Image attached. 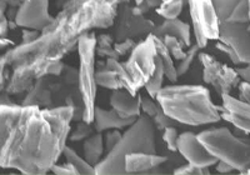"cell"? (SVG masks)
Returning <instances> with one entry per match:
<instances>
[{
	"label": "cell",
	"mask_w": 250,
	"mask_h": 175,
	"mask_svg": "<svg viewBox=\"0 0 250 175\" xmlns=\"http://www.w3.org/2000/svg\"><path fill=\"white\" fill-rule=\"evenodd\" d=\"M73 122L70 105H0V168L45 175L62 155Z\"/></svg>",
	"instance_id": "obj_1"
},
{
	"label": "cell",
	"mask_w": 250,
	"mask_h": 175,
	"mask_svg": "<svg viewBox=\"0 0 250 175\" xmlns=\"http://www.w3.org/2000/svg\"><path fill=\"white\" fill-rule=\"evenodd\" d=\"M126 1L130 0H68L38 39L4 54L13 70V84L28 90L38 79L54 74L55 60L77 48L78 40L86 33L113 26L119 6Z\"/></svg>",
	"instance_id": "obj_2"
},
{
	"label": "cell",
	"mask_w": 250,
	"mask_h": 175,
	"mask_svg": "<svg viewBox=\"0 0 250 175\" xmlns=\"http://www.w3.org/2000/svg\"><path fill=\"white\" fill-rule=\"evenodd\" d=\"M155 99L164 113L180 124L200 127L222 120L219 105L214 104L210 91L203 85L163 87Z\"/></svg>",
	"instance_id": "obj_3"
},
{
	"label": "cell",
	"mask_w": 250,
	"mask_h": 175,
	"mask_svg": "<svg viewBox=\"0 0 250 175\" xmlns=\"http://www.w3.org/2000/svg\"><path fill=\"white\" fill-rule=\"evenodd\" d=\"M156 153L155 125L145 114L125 129L117 145L95 167V175L126 174L124 168L125 156L133 153Z\"/></svg>",
	"instance_id": "obj_4"
},
{
	"label": "cell",
	"mask_w": 250,
	"mask_h": 175,
	"mask_svg": "<svg viewBox=\"0 0 250 175\" xmlns=\"http://www.w3.org/2000/svg\"><path fill=\"white\" fill-rule=\"evenodd\" d=\"M219 19V39L250 64V20L248 0H213Z\"/></svg>",
	"instance_id": "obj_5"
},
{
	"label": "cell",
	"mask_w": 250,
	"mask_h": 175,
	"mask_svg": "<svg viewBox=\"0 0 250 175\" xmlns=\"http://www.w3.org/2000/svg\"><path fill=\"white\" fill-rule=\"evenodd\" d=\"M198 138L218 161L229 164L245 174L250 168V139L236 136L228 128H214L200 131Z\"/></svg>",
	"instance_id": "obj_6"
},
{
	"label": "cell",
	"mask_w": 250,
	"mask_h": 175,
	"mask_svg": "<svg viewBox=\"0 0 250 175\" xmlns=\"http://www.w3.org/2000/svg\"><path fill=\"white\" fill-rule=\"evenodd\" d=\"M78 57H79V69H78V89L82 95L84 105L83 120L93 123L95 102H97V37L93 31L86 33L78 40Z\"/></svg>",
	"instance_id": "obj_7"
},
{
	"label": "cell",
	"mask_w": 250,
	"mask_h": 175,
	"mask_svg": "<svg viewBox=\"0 0 250 175\" xmlns=\"http://www.w3.org/2000/svg\"><path fill=\"white\" fill-rule=\"evenodd\" d=\"M130 78V93L137 95L145 87L156 68L155 34L150 33L143 42L135 44L128 60L123 63Z\"/></svg>",
	"instance_id": "obj_8"
},
{
	"label": "cell",
	"mask_w": 250,
	"mask_h": 175,
	"mask_svg": "<svg viewBox=\"0 0 250 175\" xmlns=\"http://www.w3.org/2000/svg\"><path fill=\"white\" fill-rule=\"evenodd\" d=\"M195 44L204 49L210 40L219 39V19L213 0H188Z\"/></svg>",
	"instance_id": "obj_9"
},
{
	"label": "cell",
	"mask_w": 250,
	"mask_h": 175,
	"mask_svg": "<svg viewBox=\"0 0 250 175\" xmlns=\"http://www.w3.org/2000/svg\"><path fill=\"white\" fill-rule=\"evenodd\" d=\"M198 59L203 66V80L207 84L213 85L219 95L229 94L234 88H238L240 78L235 69L223 64L208 53H199Z\"/></svg>",
	"instance_id": "obj_10"
},
{
	"label": "cell",
	"mask_w": 250,
	"mask_h": 175,
	"mask_svg": "<svg viewBox=\"0 0 250 175\" xmlns=\"http://www.w3.org/2000/svg\"><path fill=\"white\" fill-rule=\"evenodd\" d=\"M115 23H118L115 40L134 39L143 34H150L154 30V23L144 17L138 5H131L130 1L123 3L118 10Z\"/></svg>",
	"instance_id": "obj_11"
},
{
	"label": "cell",
	"mask_w": 250,
	"mask_h": 175,
	"mask_svg": "<svg viewBox=\"0 0 250 175\" xmlns=\"http://www.w3.org/2000/svg\"><path fill=\"white\" fill-rule=\"evenodd\" d=\"M17 8L14 23L23 29L43 31L54 20L49 13V0H21Z\"/></svg>",
	"instance_id": "obj_12"
},
{
	"label": "cell",
	"mask_w": 250,
	"mask_h": 175,
	"mask_svg": "<svg viewBox=\"0 0 250 175\" xmlns=\"http://www.w3.org/2000/svg\"><path fill=\"white\" fill-rule=\"evenodd\" d=\"M176 152L188 161L200 168H210L218 163V159L208 152L202 141L198 138V134L191 131H185L179 134L178 138V149Z\"/></svg>",
	"instance_id": "obj_13"
},
{
	"label": "cell",
	"mask_w": 250,
	"mask_h": 175,
	"mask_svg": "<svg viewBox=\"0 0 250 175\" xmlns=\"http://www.w3.org/2000/svg\"><path fill=\"white\" fill-rule=\"evenodd\" d=\"M220 96L223 103L219 109L223 120H227L244 133L250 134V105L230 95V93Z\"/></svg>",
	"instance_id": "obj_14"
},
{
	"label": "cell",
	"mask_w": 250,
	"mask_h": 175,
	"mask_svg": "<svg viewBox=\"0 0 250 175\" xmlns=\"http://www.w3.org/2000/svg\"><path fill=\"white\" fill-rule=\"evenodd\" d=\"M51 75L43 76L34 83L26 93L21 104L39 105L42 108H54V95L60 90V84L51 82Z\"/></svg>",
	"instance_id": "obj_15"
},
{
	"label": "cell",
	"mask_w": 250,
	"mask_h": 175,
	"mask_svg": "<svg viewBox=\"0 0 250 175\" xmlns=\"http://www.w3.org/2000/svg\"><path fill=\"white\" fill-rule=\"evenodd\" d=\"M140 98H142L140 94L134 95L128 89L122 88L117 90H111L109 100L111 108L123 118H138L142 115Z\"/></svg>",
	"instance_id": "obj_16"
},
{
	"label": "cell",
	"mask_w": 250,
	"mask_h": 175,
	"mask_svg": "<svg viewBox=\"0 0 250 175\" xmlns=\"http://www.w3.org/2000/svg\"><path fill=\"white\" fill-rule=\"evenodd\" d=\"M168 160L167 156L159 155L156 153H133L125 156L124 168L126 174H140L155 170L162 164Z\"/></svg>",
	"instance_id": "obj_17"
},
{
	"label": "cell",
	"mask_w": 250,
	"mask_h": 175,
	"mask_svg": "<svg viewBox=\"0 0 250 175\" xmlns=\"http://www.w3.org/2000/svg\"><path fill=\"white\" fill-rule=\"evenodd\" d=\"M137 118H123L122 115L117 113L111 108L110 110L102 109L99 107H95L94 111V120L93 124L95 128V131L104 133L106 130L111 129H126L130 127Z\"/></svg>",
	"instance_id": "obj_18"
},
{
	"label": "cell",
	"mask_w": 250,
	"mask_h": 175,
	"mask_svg": "<svg viewBox=\"0 0 250 175\" xmlns=\"http://www.w3.org/2000/svg\"><path fill=\"white\" fill-rule=\"evenodd\" d=\"M156 37L163 38L164 35H173L182 40L185 46L191 45V28L189 24L180 19H165L164 23L160 24L155 30L153 31Z\"/></svg>",
	"instance_id": "obj_19"
},
{
	"label": "cell",
	"mask_w": 250,
	"mask_h": 175,
	"mask_svg": "<svg viewBox=\"0 0 250 175\" xmlns=\"http://www.w3.org/2000/svg\"><path fill=\"white\" fill-rule=\"evenodd\" d=\"M104 150H105L104 136L99 131H95L94 134H91L83 143V154H84V158L94 168L97 167L98 164L100 163V160L103 159Z\"/></svg>",
	"instance_id": "obj_20"
},
{
	"label": "cell",
	"mask_w": 250,
	"mask_h": 175,
	"mask_svg": "<svg viewBox=\"0 0 250 175\" xmlns=\"http://www.w3.org/2000/svg\"><path fill=\"white\" fill-rule=\"evenodd\" d=\"M155 45H156V54L159 59L162 60L163 66H164L165 70V78L169 80L170 83H176L178 82V73H176V65L174 64V58L171 57L170 51L168 50V48L165 46L163 39H160L159 37L155 35Z\"/></svg>",
	"instance_id": "obj_21"
},
{
	"label": "cell",
	"mask_w": 250,
	"mask_h": 175,
	"mask_svg": "<svg viewBox=\"0 0 250 175\" xmlns=\"http://www.w3.org/2000/svg\"><path fill=\"white\" fill-rule=\"evenodd\" d=\"M62 155H64V158H65L66 163L71 164V165L77 169L78 174H83V175L95 174V168H94L93 165H90V164L85 160V158L80 156L74 149H71V148L68 147V145H66L64 152H62Z\"/></svg>",
	"instance_id": "obj_22"
},
{
	"label": "cell",
	"mask_w": 250,
	"mask_h": 175,
	"mask_svg": "<svg viewBox=\"0 0 250 175\" xmlns=\"http://www.w3.org/2000/svg\"><path fill=\"white\" fill-rule=\"evenodd\" d=\"M164 79H165V70L164 66H163L162 60L159 59L158 54H156V68L155 71H154L153 75L150 76V79L148 80V83L145 84L144 89L145 91L148 93L149 96L154 98L155 99L158 93L160 91L163 87H164Z\"/></svg>",
	"instance_id": "obj_23"
},
{
	"label": "cell",
	"mask_w": 250,
	"mask_h": 175,
	"mask_svg": "<svg viewBox=\"0 0 250 175\" xmlns=\"http://www.w3.org/2000/svg\"><path fill=\"white\" fill-rule=\"evenodd\" d=\"M184 9V0H163L155 9L156 14L164 19H176Z\"/></svg>",
	"instance_id": "obj_24"
},
{
	"label": "cell",
	"mask_w": 250,
	"mask_h": 175,
	"mask_svg": "<svg viewBox=\"0 0 250 175\" xmlns=\"http://www.w3.org/2000/svg\"><path fill=\"white\" fill-rule=\"evenodd\" d=\"M97 55L105 58L120 59L119 54L114 49V38L110 34H102L97 37Z\"/></svg>",
	"instance_id": "obj_25"
},
{
	"label": "cell",
	"mask_w": 250,
	"mask_h": 175,
	"mask_svg": "<svg viewBox=\"0 0 250 175\" xmlns=\"http://www.w3.org/2000/svg\"><path fill=\"white\" fill-rule=\"evenodd\" d=\"M199 51L200 48L198 44H194V45L189 46V50L185 53L184 58H183L182 60H179L178 64H176V73H178V75L182 76L184 75L185 73H188V70L190 69L191 64L194 63V59L198 57Z\"/></svg>",
	"instance_id": "obj_26"
},
{
	"label": "cell",
	"mask_w": 250,
	"mask_h": 175,
	"mask_svg": "<svg viewBox=\"0 0 250 175\" xmlns=\"http://www.w3.org/2000/svg\"><path fill=\"white\" fill-rule=\"evenodd\" d=\"M160 39H163V42H164L165 46L168 48V50L170 51L171 57L174 58L175 60H182L183 58H184L185 53L187 51L184 50V44H183L182 40H179L178 38L173 37V35H164L163 38H160Z\"/></svg>",
	"instance_id": "obj_27"
},
{
	"label": "cell",
	"mask_w": 250,
	"mask_h": 175,
	"mask_svg": "<svg viewBox=\"0 0 250 175\" xmlns=\"http://www.w3.org/2000/svg\"><path fill=\"white\" fill-rule=\"evenodd\" d=\"M94 133H95V128H94L93 123H86L84 120H80V122H78L75 129L70 131L69 139L71 141L85 140L88 136H90Z\"/></svg>",
	"instance_id": "obj_28"
},
{
	"label": "cell",
	"mask_w": 250,
	"mask_h": 175,
	"mask_svg": "<svg viewBox=\"0 0 250 175\" xmlns=\"http://www.w3.org/2000/svg\"><path fill=\"white\" fill-rule=\"evenodd\" d=\"M140 108H142V113L148 115L149 118H153L158 111L160 110L159 103L156 102V99L151 98V96H143L140 98Z\"/></svg>",
	"instance_id": "obj_29"
},
{
	"label": "cell",
	"mask_w": 250,
	"mask_h": 175,
	"mask_svg": "<svg viewBox=\"0 0 250 175\" xmlns=\"http://www.w3.org/2000/svg\"><path fill=\"white\" fill-rule=\"evenodd\" d=\"M178 138H179L178 130L173 125L167 127L163 130V140L165 141V144L170 152H176L178 149Z\"/></svg>",
	"instance_id": "obj_30"
},
{
	"label": "cell",
	"mask_w": 250,
	"mask_h": 175,
	"mask_svg": "<svg viewBox=\"0 0 250 175\" xmlns=\"http://www.w3.org/2000/svg\"><path fill=\"white\" fill-rule=\"evenodd\" d=\"M174 174L175 175H208L210 174L209 172V168H200L196 167L194 164L188 163L185 165H182V167L176 168L174 170Z\"/></svg>",
	"instance_id": "obj_31"
},
{
	"label": "cell",
	"mask_w": 250,
	"mask_h": 175,
	"mask_svg": "<svg viewBox=\"0 0 250 175\" xmlns=\"http://www.w3.org/2000/svg\"><path fill=\"white\" fill-rule=\"evenodd\" d=\"M151 122H153V124L155 125L156 129L164 130L167 127H171L174 120L170 118V116L167 115V114L164 113V110L162 109V107H160V110L158 111L153 118H151Z\"/></svg>",
	"instance_id": "obj_32"
},
{
	"label": "cell",
	"mask_w": 250,
	"mask_h": 175,
	"mask_svg": "<svg viewBox=\"0 0 250 175\" xmlns=\"http://www.w3.org/2000/svg\"><path fill=\"white\" fill-rule=\"evenodd\" d=\"M6 9H8V3L5 0H0V37H6L10 28V22L5 15Z\"/></svg>",
	"instance_id": "obj_33"
},
{
	"label": "cell",
	"mask_w": 250,
	"mask_h": 175,
	"mask_svg": "<svg viewBox=\"0 0 250 175\" xmlns=\"http://www.w3.org/2000/svg\"><path fill=\"white\" fill-rule=\"evenodd\" d=\"M122 135L123 134L120 133L119 129L106 130V134L105 136H104V145H105L108 152H110V150L117 145V143L120 140Z\"/></svg>",
	"instance_id": "obj_34"
},
{
	"label": "cell",
	"mask_w": 250,
	"mask_h": 175,
	"mask_svg": "<svg viewBox=\"0 0 250 175\" xmlns=\"http://www.w3.org/2000/svg\"><path fill=\"white\" fill-rule=\"evenodd\" d=\"M135 46V42L134 39H125L122 42H115L114 43V49L119 54V57H124L125 54L130 53L133 48Z\"/></svg>",
	"instance_id": "obj_35"
},
{
	"label": "cell",
	"mask_w": 250,
	"mask_h": 175,
	"mask_svg": "<svg viewBox=\"0 0 250 175\" xmlns=\"http://www.w3.org/2000/svg\"><path fill=\"white\" fill-rule=\"evenodd\" d=\"M51 173H54L57 175H79L78 174L77 169H75L71 164L65 163V164H54L50 169Z\"/></svg>",
	"instance_id": "obj_36"
},
{
	"label": "cell",
	"mask_w": 250,
	"mask_h": 175,
	"mask_svg": "<svg viewBox=\"0 0 250 175\" xmlns=\"http://www.w3.org/2000/svg\"><path fill=\"white\" fill-rule=\"evenodd\" d=\"M216 49H218V50H220L222 51V53H224L225 55H228V58H229V59L231 60V62L234 63V64H242V63H240V60H239V58L236 57V54H235V51L233 50V49L230 48V46L229 45H227V44H225V43H223V42H220V40H218V43H216Z\"/></svg>",
	"instance_id": "obj_37"
},
{
	"label": "cell",
	"mask_w": 250,
	"mask_h": 175,
	"mask_svg": "<svg viewBox=\"0 0 250 175\" xmlns=\"http://www.w3.org/2000/svg\"><path fill=\"white\" fill-rule=\"evenodd\" d=\"M238 90H239V99L243 100V102L248 103L250 105V84L247 82H243L240 80L238 85Z\"/></svg>",
	"instance_id": "obj_38"
},
{
	"label": "cell",
	"mask_w": 250,
	"mask_h": 175,
	"mask_svg": "<svg viewBox=\"0 0 250 175\" xmlns=\"http://www.w3.org/2000/svg\"><path fill=\"white\" fill-rule=\"evenodd\" d=\"M42 34V31L38 30H33V29H24L23 30V35H21V43H30L34 42L35 39L39 38V35Z\"/></svg>",
	"instance_id": "obj_39"
},
{
	"label": "cell",
	"mask_w": 250,
	"mask_h": 175,
	"mask_svg": "<svg viewBox=\"0 0 250 175\" xmlns=\"http://www.w3.org/2000/svg\"><path fill=\"white\" fill-rule=\"evenodd\" d=\"M6 66H8V64L5 62V58H4V55H0V90H3L5 88V83H8L5 74Z\"/></svg>",
	"instance_id": "obj_40"
},
{
	"label": "cell",
	"mask_w": 250,
	"mask_h": 175,
	"mask_svg": "<svg viewBox=\"0 0 250 175\" xmlns=\"http://www.w3.org/2000/svg\"><path fill=\"white\" fill-rule=\"evenodd\" d=\"M235 70L238 73L240 80L250 84V64H245V66H243V68H236Z\"/></svg>",
	"instance_id": "obj_41"
},
{
	"label": "cell",
	"mask_w": 250,
	"mask_h": 175,
	"mask_svg": "<svg viewBox=\"0 0 250 175\" xmlns=\"http://www.w3.org/2000/svg\"><path fill=\"white\" fill-rule=\"evenodd\" d=\"M216 167V172L220 173V174H229V173L234 172L233 168L229 165V164L224 163V161H218V163L215 164Z\"/></svg>",
	"instance_id": "obj_42"
},
{
	"label": "cell",
	"mask_w": 250,
	"mask_h": 175,
	"mask_svg": "<svg viewBox=\"0 0 250 175\" xmlns=\"http://www.w3.org/2000/svg\"><path fill=\"white\" fill-rule=\"evenodd\" d=\"M14 45V42H12L10 39H8L6 37H0V50H4L8 46Z\"/></svg>",
	"instance_id": "obj_43"
},
{
	"label": "cell",
	"mask_w": 250,
	"mask_h": 175,
	"mask_svg": "<svg viewBox=\"0 0 250 175\" xmlns=\"http://www.w3.org/2000/svg\"><path fill=\"white\" fill-rule=\"evenodd\" d=\"M5 1L8 3V5L14 6V8H17V6L21 3V0H5Z\"/></svg>",
	"instance_id": "obj_44"
},
{
	"label": "cell",
	"mask_w": 250,
	"mask_h": 175,
	"mask_svg": "<svg viewBox=\"0 0 250 175\" xmlns=\"http://www.w3.org/2000/svg\"><path fill=\"white\" fill-rule=\"evenodd\" d=\"M144 0H134V3H135V5H140V4L143 3Z\"/></svg>",
	"instance_id": "obj_45"
},
{
	"label": "cell",
	"mask_w": 250,
	"mask_h": 175,
	"mask_svg": "<svg viewBox=\"0 0 250 175\" xmlns=\"http://www.w3.org/2000/svg\"><path fill=\"white\" fill-rule=\"evenodd\" d=\"M248 9H249V20H250V0H248Z\"/></svg>",
	"instance_id": "obj_46"
},
{
	"label": "cell",
	"mask_w": 250,
	"mask_h": 175,
	"mask_svg": "<svg viewBox=\"0 0 250 175\" xmlns=\"http://www.w3.org/2000/svg\"><path fill=\"white\" fill-rule=\"evenodd\" d=\"M245 174H249V175H250V168L247 170V173H245Z\"/></svg>",
	"instance_id": "obj_47"
}]
</instances>
